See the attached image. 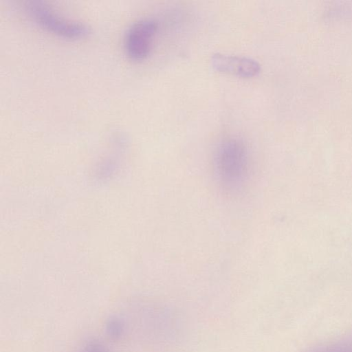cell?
Wrapping results in <instances>:
<instances>
[{
	"label": "cell",
	"mask_w": 352,
	"mask_h": 352,
	"mask_svg": "<svg viewBox=\"0 0 352 352\" xmlns=\"http://www.w3.org/2000/svg\"><path fill=\"white\" fill-rule=\"evenodd\" d=\"M213 168L218 183L230 192L239 191L250 174V154L247 144L239 138L221 140L213 154Z\"/></svg>",
	"instance_id": "6da1fadb"
},
{
	"label": "cell",
	"mask_w": 352,
	"mask_h": 352,
	"mask_svg": "<svg viewBox=\"0 0 352 352\" xmlns=\"http://www.w3.org/2000/svg\"><path fill=\"white\" fill-rule=\"evenodd\" d=\"M157 23L151 19H144L133 23L124 36V50L132 60H141L150 54L157 32Z\"/></svg>",
	"instance_id": "7a4b0ae2"
},
{
	"label": "cell",
	"mask_w": 352,
	"mask_h": 352,
	"mask_svg": "<svg viewBox=\"0 0 352 352\" xmlns=\"http://www.w3.org/2000/svg\"><path fill=\"white\" fill-rule=\"evenodd\" d=\"M29 12L41 26L59 36L77 38L84 37L89 32L87 25L60 18L48 8L38 3L31 5Z\"/></svg>",
	"instance_id": "3957f363"
},
{
	"label": "cell",
	"mask_w": 352,
	"mask_h": 352,
	"mask_svg": "<svg viewBox=\"0 0 352 352\" xmlns=\"http://www.w3.org/2000/svg\"><path fill=\"white\" fill-rule=\"evenodd\" d=\"M211 64L216 71L242 78L254 77L261 72L257 61L243 56L217 53L212 56Z\"/></svg>",
	"instance_id": "277c9868"
},
{
	"label": "cell",
	"mask_w": 352,
	"mask_h": 352,
	"mask_svg": "<svg viewBox=\"0 0 352 352\" xmlns=\"http://www.w3.org/2000/svg\"><path fill=\"white\" fill-rule=\"evenodd\" d=\"M314 352H352V344L331 346Z\"/></svg>",
	"instance_id": "5b68a950"
}]
</instances>
